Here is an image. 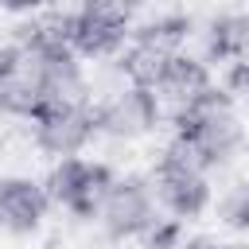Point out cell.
Masks as SVG:
<instances>
[{"instance_id":"cell-1","label":"cell","mask_w":249,"mask_h":249,"mask_svg":"<svg viewBox=\"0 0 249 249\" xmlns=\"http://www.w3.org/2000/svg\"><path fill=\"white\" fill-rule=\"evenodd\" d=\"M171 117H175V136L191 144V152L198 156V163L206 171L230 163L245 144V121H241L233 97L218 86L202 89L191 105H183Z\"/></svg>"},{"instance_id":"cell-2","label":"cell","mask_w":249,"mask_h":249,"mask_svg":"<svg viewBox=\"0 0 249 249\" xmlns=\"http://www.w3.org/2000/svg\"><path fill=\"white\" fill-rule=\"evenodd\" d=\"M152 191H156V202L179 218V222H191L198 214H206L214 191H210V179H206V167L198 163V156L191 152L187 140L171 136L152 167Z\"/></svg>"},{"instance_id":"cell-3","label":"cell","mask_w":249,"mask_h":249,"mask_svg":"<svg viewBox=\"0 0 249 249\" xmlns=\"http://www.w3.org/2000/svg\"><path fill=\"white\" fill-rule=\"evenodd\" d=\"M113 167L101 160H86V156H62L54 160L51 175H47V195L51 206L70 210L74 218H97L109 187H113Z\"/></svg>"},{"instance_id":"cell-4","label":"cell","mask_w":249,"mask_h":249,"mask_svg":"<svg viewBox=\"0 0 249 249\" xmlns=\"http://www.w3.org/2000/svg\"><path fill=\"white\" fill-rule=\"evenodd\" d=\"M35 128V144L39 152L62 160V156H82L89 148V140L97 136V117L93 105L86 97H66V101H47L39 105L31 117Z\"/></svg>"},{"instance_id":"cell-5","label":"cell","mask_w":249,"mask_h":249,"mask_svg":"<svg viewBox=\"0 0 249 249\" xmlns=\"http://www.w3.org/2000/svg\"><path fill=\"white\" fill-rule=\"evenodd\" d=\"M132 35V12L121 0H93L70 12V47L82 58H113Z\"/></svg>"},{"instance_id":"cell-6","label":"cell","mask_w":249,"mask_h":249,"mask_svg":"<svg viewBox=\"0 0 249 249\" xmlns=\"http://www.w3.org/2000/svg\"><path fill=\"white\" fill-rule=\"evenodd\" d=\"M156 218H160V202H156V191L144 175H117L101 210H97V222L113 241L144 237Z\"/></svg>"},{"instance_id":"cell-7","label":"cell","mask_w":249,"mask_h":249,"mask_svg":"<svg viewBox=\"0 0 249 249\" xmlns=\"http://www.w3.org/2000/svg\"><path fill=\"white\" fill-rule=\"evenodd\" d=\"M93 117H97V132L101 136L140 140V136L156 132V124L163 117V105H160L156 89H148V86H124L113 97H105L101 105H93Z\"/></svg>"},{"instance_id":"cell-8","label":"cell","mask_w":249,"mask_h":249,"mask_svg":"<svg viewBox=\"0 0 249 249\" xmlns=\"http://www.w3.org/2000/svg\"><path fill=\"white\" fill-rule=\"evenodd\" d=\"M27 47L35 82L43 89V105L47 101H66V97H86V74H82V54L70 43H19Z\"/></svg>"},{"instance_id":"cell-9","label":"cell","mask_w":249,"mask_h":249,"mask_svg":"<svg viewBox=\"0 0 249 249\" xmlns=\"http://www.w3.org/2000/svg\"><path fill=\"white\" fill-rule=\"evenodd\" d=\"M51 210V195L43 183L27 179V175H8L0 179V230L12 237H27L39 233V226L47 222Z\"/></svg>"},{"instance_id":"cell-10","label":"cell","mask_w":249,"mask_h":249,"mask_svg":"<svg viewBox=\"0 0 249 249\" xmlns=\"http://www.w3.org/2000/svg\"><path fill=\"white\" fill-rule=\"evenodd\" d=\"M43 105V89L35 82L27 47L8 43L0 47V113L4 117H31Z\"/></svg>"},{"instance_id":"cell-11","label":"cell","mask_w":249,"mask_h":249,"mask_svg":"<svg viewBox=\"0 0 249 249\" xmlns=\"http://www.w3.org/2000/svg\"><path fill=\"white\" fill-rule=\"evenodd\" d=\"M214 86V78H210V66L202 62V58H195V54H183V51H175L171 58H167V66H163V74L156 78V97H160V105L163 109H171V113H179L183 105H191L202 89H210Z\"/></svg>"},{"instance_id":"cell-12","label":"cell","mask_w":249,"mask_h":249,"mask_svg":"<svg viewBox=\"0 0 249 249\" xmlns=\"http://www.w3.org/2000/svg\"><path fill=\"white\" fill-rule=\"evenodd\" d=\"M206 54L214 62H237L249 54V12H222L206 27Z\"/></svg>"},{"instance_id":"cell-13","label":"cell","mask_w":249,"mask_h":249,"mask_svg":"<svg viewBox=\"0 0 249 249\" xmlns=\"http://www.w3.org/2000/svg\"><path fill=\"white\" fill-rule=\"evenodd\" d=\"M171 54H175V51H160V47H148V43L128 39V43L121 47V62H117V66H121V74L128 78V86H148V89H152Z\"/></svg>"},{"instance_id":"cell-14","label":"cell","mask_w":249,"mask_h":249,"mask_svg":"<svg viewBox=\"0 0 249 249\" xmlns=\"http://www.w3.org/2000/svg\"><path fill=\"white\" fill-rule=\"evenodd\" d=\"M191 27H195L191 16H183V12H160V16L144 19L140 27H132L128 39L148 43V47H160V51H179L183 39L191 35Z\"/></svg>"},{"instance_id":"cell-15","label":"cell","mask_w":249,"mask_h":249,"mask_svg":"<svg viewBox=\"0 0 249 249\" xmlns=\"http://www.w3.org/2000/svg\"><path fill=\"white\" fill-rule=\"evenodd\" d=\"M218 214L230 230H249V183H233L222 202H218Z\"/></svg>"},{"instance_id":"cell-16","label":"cell","mask_w":249,"mask_h":249,"mask_svg":"<svg viewBox=\"0 0 249 249\" xmlns=\"http://www.w3.org/2000/svg\"><path fill=\"white\" fill-rule=\"evenodd\" d=\"M183 226L187 222H179V218H156L152 222V230L140 237L148 249H179L183 245Z\"/></svg>"},{"instance_id":"cell-17","label":"cell","mask_w":249,"mask_h":249,"mask_svg":"<svg viewBox=\"0 0 249 249\" xmlns=\"http://www.w3.org/2000/svg\"><path fill=\"white\" fill-rule=\"evenodd\" d=\"M222 89L233 97V105H249V54L237 58V62H230V70H226V86H222Z\"/></svg>"},{"instance_id":"cell-18","label":"cell","mask_w":249,"mask_h":249,"mask_svg":"<svg viewBox=\"0 0 249 249\" xmlns=\"http://www.w3.org/2000/svg\"><path fill=\"white\" fill-rule=\"evenodd\" d=\"M179 249H233V245H226V241H218V237H187Z\"/></svg>"},{"instance_id":"cell-19","label":"cell","mask_w":249,"mask_h":249,"mask_svg":"<svg viewBox=\"0 0 249 249\" xmlns=\"http://www.w3.org/2000/svg\"><path fill=\"white\" fill-rule=\"evenodd\" d=\"M43 4H51V0H0L4 12H39Z\"/></svg>"},{"instance_id":"cell-20","label":"cell","mask_w":249,"mask_h":249,"mask_svg":"<svg viewBox=\"0 0 249 249\" xmlns=\"http://www.w3.org/2000/svg\"><path fill=\"white\" fill-rule=\"evenodd\" d=\"M233 249H249V245H233Z\"/></svg>"},{"instance_id":"cell-21","label":"cell","mask_w":249,"mask_h":249,"mask_svg":"<svg viewBox=\"0 0 249 249\" xmlns=\"http://www.w3.org/2000/svg\"><path fill=\"white\" fill-rule=\"evenodd\" d=\"M78 4H93V0H78Z\"/></svg>"}]
</instances>
